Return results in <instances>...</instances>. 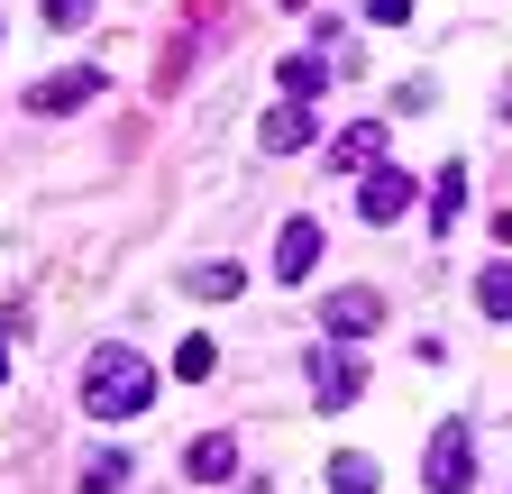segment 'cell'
Returning a JSON list of instances; mask_svg holds the SVG:
<instances>
[{"instance_id": "21", "label": "cell", "mask_w": 512, "mask_h": 494, "mask_svg": "<svg viewBox=\"0 0 512 494\" xmlns=\"http://www.w3.org/2000/svg\"><path fill=\"white\" fill-rule=\"evenodd\" d=\"M0 385H10V348H0Z\"/></svg>"}, {"instance_id": "5", "label": "cell", "mask_w": 512, "mask_h": 494, "mask_svg": "<svg viewBox=\"0 0 512 494\" xmlns=\"http://www.w3.org/2000/svg\"><path fill=\"white\" fill-rule=\"evenodd\" d=\"M92 92H101V65H64V74L28 83V110H37V119H55V110H83Z\"/></svg>"}, {"instance_id": "6", "label": "cell", "mask_w": 512, "mask_h": 494, "mask_svg": "<svg viewBox=\"0 0 512 494\" xmlns=\"http://www.w3.org/2000/svg\"><path fill=\"white\" fill-rule=\"evenodd\" d=\"M357 202H366V220L384 229V220H403V211L421 202V183H412L403 165H375V174H366V193H357Z\"/></svg>"}, {"instance_id": "16", "label": "cell", "mask_w": 512, "mask_h": 494, "mask_svg": "<svg viewBox=\"0 0 512 494\" xmlns=\"http://www.w3.org/2000/svg\"><path fill=\"white\" fill-rule=\"evenodd\" d=\"M330 494H375V458H330Z\"/></svg>"}, {"instance_id": "10", "label": "cell", "mask_w": 512, "mask_h": 494, "mask_svg": "<svg viewBox=\"0 0 512 494\" xmlns=\"http://www.w3.org/2000/svg\"><path fill=\"white\" fill-rule=\"evenodd\" d=\"M183 467H192V485H220V476L238 467V440H229V430H202V440H192V458H183Z\"/></svg>"}, {"instance_id": "14", "label": "cell", "mask_w": 512, "mask_h": 494, "mask_svg": "<svg viewBox=\"0 0 512 494\" xmlns=\"http://www.w3.org/2000/svg\"><path fill=\"white\" fill-rule=\"evenodd\" d=\"M476 302H485V321H512V266H485L476 275Z\"/></svg>"}, {"instance_id": "2", "label": "cell", "mask_w": 512, "mask_h": 494, "mask_svg": "<svg viewBox=\"0 0 512 494\" xmlns=\"http://www.w3.org/2000/svg\"><path fill=\"white\" fill-rule=\"evenodd\" d=\"M421 476H430V494H467V485H476V440H467L458 421H448V430H430Z\"/></svg>"}, {"instance_id": "7", "label": "cell", "mask_w": 512, "mask_h": 494, "mask_svg": "<svg viewBox=\"0 0 512 494\" xmlns=\"http://www.w3.org/2000/svg\"><path fill=\"white\" fill-rule=\"evenodd\" d=\"M256 147H266V156H293V147H311V110H302V101H275L266 119H256Z\"/></svg>"}, {"instance_id": "11", "label": "cell", "mask_w": 512, "mask_h": 494, "mask_svg": "<svg viewBox=\"0 0 512 494\" xmlns=\"http://www.w3.org/2000/svg\"><path fill=\"white\" fill-rule=\"evenodd\" d=\"M458 211H467V165H439V183H430V220L458 229Z\"/></svg>"}, {"instance_id": "18", "label": "cell", "mask_w": 512, "mask_h": 494, "mask_svg": "<svg viewBox=\"0 0 512 494\" xmlns=\"http://www.w3.org/2000/svg\"><path fill=\"white\" fill-rule=\"evenodd\" d=\"M366 19H375V28H403V19H412V0H366Z\"/></svg>"}, {"instance_id": "20", "label": "cell", "mask_w": 512, "mask_h": 494, "mask_svg": "<svg viewBox=\"0 0 512 494\" xmlns=\"http://www.w3.org/2000/svg\"><path fill=\"white\" fill-rule=\"evenodd\" d=\"M494 238H503V247H512V211H494Z\"/></svg>"}, {"instance_id": "4", "label": "cell", "mask_w": 512, "mask_h": 494, "mask_svg": "<svg viewBox=\"0 0 512 494\" xmlns=\"http://www.w3.org/2000/svg\"><path fill=\"white\" fill-rule=\"evenodd\" d=\"M357 394H366V366H357L348 348H320V357H311V403L339 412V403H357Z\"/></svg>"}, {"instance_id": "22", "label": "cell", "mask_w": 512, "mask_h": 494, "mask_svg": "<svg viewBox=\"0 0 512 494\" xmlns=\"http://www.w3.org/2000/svg\"><path fill=\"white\" fill-rule=\"evenodd\" d=\"M284 10H302V0H284Z\"/></svg>"}, {"instance_id": "3", "label": "cell", "mask_w": 512, "mask_h": 494, "mask_svg": "<svg viewBox=\"0 0 512 494\" xmlns=\"http://www.w3.org/2000/svg\"><path fill=\"white\" fill-rule=\"evenodd\" d=\"M384 321V293L375 284H339L330 302H320V330H330V339H366Z\"/></svg>"}, {"instance_id": "9", "label": "cell", "mask_w": 512, "mask_h": 494, "mask_svg": "<svg viewBox=\"0 0 512 494\" xmlns=\"http://www.w3.org/2000/svg\"><path fill=\"white\" fill-rule=\"evenodd\" d=\"M330 165H348V174H375V165H384V129H375V119H357V129H339Z\"/></svg>"}, {"instance_id": "1", "label": "cell", "mask_w": 512, "mask_h": 494, "mask_svg": "<svg viewBox=\"0 0 512 494\" xmlns=\"http://www.w3.org/2000/svg\"><path fill=\"white\" fill-rule=\"evenodd\" d=\"M83 403H92L101 421H138V412L156 403V366H147L138 348H101L92 376H83Z\"/></svg>"}, {"instance_id": "15", "label": "cell", "mask_w": 512, "mask_h": 494, "mask_svg": "<svg viewBox=\"0 0 512 494\" xmlns=\"http://www.w3.org/2000/svg\"><path fill=\"white\" fill-rule=\"evenodd\" d=\"M119 485H128V458H119V449L83 458V494H119Z\"/></svg>"}, {"instance_id": "17", "label": "cell", "mask_w": 512, "mask_h": 494, "mask_svg": "<svg viewBox=\"0 0 512 494\" xmlns=\"http://www.w3.org/2000/svg\"><path fill=\"white\" fill-rule=\"evenodd\" d=\"M211 366H220V348H211V339H183V348H174V376H183V385H202Z\"/></svg>"}, {"instance_id": "13", "label": "cell", "mask_w": 512, "mask_h": 494, "mask_svg": "<svg viewBox=\"0 0 512 494\" xmlns=\"http://www.w3.org/2000/svg\"><path fill=\"white\" fill-rule=\"evenodd\" d=\"M320 83H330V65H320V55H284V101H311Z\"/></svg>"}, {"instance_id": "12", "label": "cell", "mask_w": 512, "mask_h": 494, "mask_svg": "<svg viewBox=\"0 0 512 494\" xmlns=\"http://www.w3.org/2000/svg\"><path fill=\"white\" fill-rule=\"evenodd\" d=\"M183 293H202V302H229V293H247V275H238V266H192V275H183Z\"/></svg>"}, {"instance_id": "8", "label": "cell", "mask_w": 512, "mask_h": 494, "mask_svg": "<svg viewBox=\"0 0 512 494\" xmlns=\"http://www.w3.org/2000/svg\"><path fill=\"white\" fill-rule=\"evenodd\" d=\"M311 266H320V220H284V238H275V275L302 284Z\"/></svg>"}, {"instance_id": "19", "label": "cell", "mask_w": 512, "mask_h": 494, "mask_svg": "<svg viewBox=\"0 0 512 494\" xmlns=\"http://www.w3.org/2000/svg\"><path fill=\"white\" fill-rule=\"evenodd\" d=\"M46 19H55V28H83V19H92V0H46Z\"/></svg>"}]
</instances>
